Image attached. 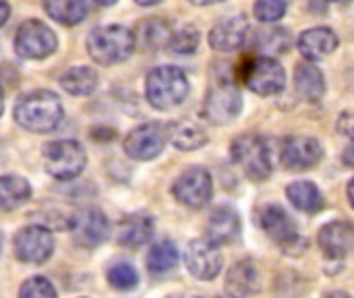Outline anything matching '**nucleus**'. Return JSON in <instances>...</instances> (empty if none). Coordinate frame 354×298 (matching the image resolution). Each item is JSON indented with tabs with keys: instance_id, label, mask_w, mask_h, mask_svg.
Here are the masks:
<instances>
[{
	"instance_id": "f257e3e1",
	"label": "nucleus",
	"mask_w": 354,
	"mask_h": 298,
	"mask_svg": "<svg viewBox=\"0 0 354 298\" xmlns=\"http://www.w3.org/2000/svg\"><path fill=\"white\" fill-rule=\"evenodd\" d=\"M64 118L62 104L56 93L37 89L25 93L15 104V120L31 133H52Z\"/></svg>"
},
{
	"instance_id": "f03ea898",
	"label": "nucleus",
	"mask_w": 354,
	"mask_h": 298,
	"mask_svg": "<svg viewBox=\"0 0 354 298\" xmlns=\"http://www.w3.org/2000/svg\"><path fill=\"white\" fill-rule=\"evenodd\" d=\"M145 95L158 110H172L189 95V79L178 66H158L145 79Z\"/></svg>"
},
{
	"instance_id": "7ed1b4c3",
	"label": "nucleus",
	"mask_w": 354,
	"mask_h": 298,
	"mask_svg": "<svg viewBox=\"0 0 354 298\" xmlns=\"http://www.w3.org/2000/svg\"><path fill=\"white\" fill-rule=\"evenodd\" d=\"M87 52L97 64H118L135 52V37L122 25L95 27L87 35Z\"/></svg>"
},
{
	"instance_id": "20e7f679",
	"label": "nucleus",
	"mask_w": 354,
	"mask_h": 298,
	"mask_svg": "<svg viewBox=\"0 0 354 298\" xmlns=\"http://www.w3.org/2000/svg\"><path fill=\"white\" fill-rule=\"evenodd\" d=\"M230 156H232V162L253 183H261V180L270 178L272 158H270V149H268V143L263 141V137L253 135V133L236 137L230 145Z\"/></svg>"
},
{
	"instance_id": "39448f33",
	"label": "nucleus",
	"mask_w": 354,
	"mask_h": 298,
	"mask_svg": "<svg viewBox=\"0 0 354 298\" xmlns=\"http://www.w3.org/2000/svg\"><path fill=\"white\" fill-rule=\"evenodd\" d=\"M44 168L50 176L58 180H71L79 176L87 164L85 149L79 141L73 139H62V141H52L44 147L41 153Z\"/></svg>"
},
{
	"instance_id": "423d86ee",
	"label": "nucleus",
	"mask_w": 354,
	"mask_h": 298,
	"mask_svg": "<svg viewBox=\"0 0 354 298\" xmlns=\"http://www.w3.org/2000/svg\"><path fill=\"white\" fill-rule=\"evenodd\" d=\"M236 79H241L257 95H276L284 89L286 73L276 58L259 56L255 60H245V64L236 71Z\"/></svg>"
},
{
	"instance_id": "0eeeda50",
	"label": "nucleus",
	"mask_w": 354,
	"mask_h": 298,
	"mask_svg": "<svg viewBox=\"0 0 354 298\" xmlns=\"http://www.w3.org/2000/svg\"><path fill=\"white\" fill-rule=\"evenodd\" d=\"M58 48V39L54 35V31L41 23V21H25L15 37V50L19 56L29 58V60H41L48 58L50 54H54Z\"/></svg>"
},
{
	"instance_id": "6e6552de",
	"label": "nucleus",
	"mask_w": 354,
	"mask_h": 298,
	"mask_svg": "<svg viewBox=\"0 0 354 298\" xmlns=\"http://www.w3.org/2000/svg\"><path fill=\"white\" fill-rule=\"evenodd\" d=\"M15 257L27 266H41L54 253V236L44 226H25L12 239Z\"/></svg>"
},
{
	"instance_id": "1a4fd4ad",
	"label": "nucleus",
	"mask_w": 354,
	"mask_h": 298,
	"mask_svg": "<svg viewBox=\"0 0 354 298\" xmlns=\"http://www.w3.org/2000/svg\"><path fill=\"white\" fill-rule=\"evenodd\" d=\"M172 195L187 207H193V209L205 207L214 195L212 174L201 166L187 168L172 185Z\"/></svg>"
},
{
	"instance_id": "9d476101",
	"label": "nucleus",
	"mask_w": 354,
	"mask_h": 298,
	"mask_svg": "<svg viewBox=\"0 0 354 298\" xmlns=\"http://www.w3.org/2000/svg\"><path fill=\"white\" fill-rule=\"evenodd\" d=\"M243 108V97L232 83H218L209 89L203 102V116L207 122L222 127L232 122Z\"/></svg>"
},
{
	"instance_id": "9b49d317",
	"label": "nucleus",
	"mask_w": 354,
	"mask_h": 298,
	"mask_svg": "<svg viewBox=\"0 0 354 298\" xmlns=\"http://www.w3.org/2000/svg\"><path fill=\"white\" fill-rule=\"evenodd\" d=\"M166 147V127L160 122H145L133 129L124 139V153L137 162H149Z\"/></svg>"
},
{
	"instance_id": "f8f14e48",
	"label": "nucleus",
	"mask_w": 354,
	"mask_h": 298,
	"mask_svg": "<svg viewBox=\"0 0 354 298\" xmlns=\"http://www.w3.org/2000/svg\"><path fill=\"white\" fill-rule=\"evenodd\" d=\"M71 232L77 245L85 249H93L108 239L110 224L102 209L85 207L71 216Z\"/></svg>"
},
{
	"instance_id": "ddd939ff",
	"label": "nucleus",
	"mask_w": 354,
	"mask_h": 298,
	"mask_svg": "<svg viewBox=\"0 0 354 298\" xmlns=\"http://www.w3.org/2000/svg\"><path fill=\"white\" fill-rule=\"evenodd\" d=\"M185 266L191 276L197 280H214L222 272V253L218 245H214L207 239L191 241L185 251Z\"/></svg>"
},
{
	"instance_id": "4468645a",
	"label": "nucleus",
	"mask_w": 354,
	"mask_h": 298,
	"mask_svg": "<svg viewBox=\"0 0 354 298\" xmlns=\"http://www.w3.org/2000/svg\"><path fill=\"white\" fill-rule=\"evenodd\" d=\"M324 147L313 137H290L282 147V164L290 170H307L319 164Z\"/></svg>"
},
{
	"instance_id": "2eb2a0df",
	"label": "nucleus",
	"mask_w": 354,
	"mask_h": 298,
	"mask_svg": "<svg viewBox=\"0 0 354 298\" xmlns=\"http://www.w3.org/2000/svg\"><path fill=\"white\" fill-rule=\"evenodd\" d=\"M259 224H261L263 232L272 241H276L278 245H282L284 249L295 247V243L301 241L299 234H297L295 220L280 205H266L261 209V214H259Z\"/></svg>"
},
{
	"instance_id": "dca6fc26",
	"label": "nucleus",
	"mask_w": 354,
	"mask_h": 298,
	"mask_svg": "<svg viewBox=\"0 0 354 298\" xmlns=\"http://www.w3.org/2000/svg\"><path fill=\"white\" fill-rule=\"evenodd\" d=\"M249 35V21L245 15H234L222 23H218L209 31V46L218 52H234L243 48Z\"/></svg>"
},
{
	"instance_id": "f3484780",
	"label": "nucleus",
	"mask_w": 354,
	"mask_h": 298,
	"mask_svg": "<svg viewBox=\"0 0 354 298\" xmlns=\"http://www.w3.org/2000/svg\"><path fill=\"white\" fill-rule=\"evenodd\" d=\"M354 245V228L348 222H332L319 230V247L330 259H344Z\"/></svg>"
},
{
	"instance_id": "a211bd4d",
	"label": "nucleus",
	"mask_w": 354,
	"mask_h": 298,
	"mask_svg": "<svg viewBox=\"0 0 354 298\" xmlns=\"http://www.w3.org/2000/svg\"><path fill=\"white\" fill-rule=\"evenodd\" d=\"M153 232H156V224L149 216L131 214L124 220H120L116 230V241L124 249H139L153 239Z\"/></svg>"
},
{
	"instance_id": "6ab92c4d",
	"label": "nucleus",
	"mask_w": 354,
	"mask_h": 298,
	"mask_svg": "<svg viewBox=\"0 0 354 298\" xmlns=\"http://www.w3.org/2000/svg\"><path fill=\"white\" fill-rule=\"evenodd\" d=\"M226 288L232 297L236 298L257 295L261 290V274H259L257 266L251 259L236 261L226 276Z\"/></svg>"
},
{
	"instance_id": "aec40b11",
	"label": "nucleus",
	"mask_w": 354,
	"mask_h": 298,
	"mask_svg": "<svg viewBox=\"0 0 354 298\" xmlns=\"http://www.w3.org/2000/svg\"><path fill=\"white\" fill-rule=\"evenodd\" d=\"M338 35L330 27H313L303 31L299 37V50L309 62L330 56L338 48Z\"/></svg>"
},
{
	"instance_id": "412c9836",
	"label": "nucleus",
	"mask_w": 354,
	"mask_h": 298,
	"mask_svg": "<svg viewBox=\"0 0 354 298\" xmlns=\"http://www.w3.org/2000/svg\"><path fill=\"white\" fill-rule=\"evenodd\" d=\"M205 232H207V241H212L214 245L232 243L239 236V232H241L239 214L232 207H228V205L216 207L212 212L209 220H207Z\"/></svg>"
},
{
	"instance_id": "4be33fe9",
	"label": "nucleus",
	"mask_w": 354,
	"mask_h": 298,
	"mask_svg": "<svg viewBox=\"0 0 354 298\" xmlns=\"http://www.w3.org/2000/svg\"><path fill=\"white\" fill-rule=\"evenodd\" d=\"M170 33H172V27L168 21L151 17V19H143L137 23V33H133V37H135V46L139 44L143 50L156 52L168 46Z\"/></svg>"
},
{
	"instance_id": "5701e85b",
	"label": "nucleus",
	"mask_w": 354,
	"mask_h": 298,
	"mask_svg": "<svg viewBox=\"0 0 354 298\" xmlns=\"http://www.w3.org/2000/svg\"><path fill=\"white\" fill-rule=\"evenodd\" d=\"M295 87L303 100L315 104L326 93L324 73L313 62H301V64H297V71H295Z\"/></svg>"
},
{
	"instance_id": "b1692460",
	"label": "nucleus",
	"mask_w": 354,
	"mask_h": 298,
	"mask_svg": "<svg viewBox=\"0 0 354 298\" xmlns=\"http://www.w3.org/2000/svg\"><path fill=\"white\" fill-rule=\"evenodd\" d=\"M166 135L170 137L172 145L183 151H195L207 143L203 127H199L195 120H176L166 129Z\"/></svg>"
},
{
	"instance_id": "393cba45",
	"label": "nucleus",
	"mask_w": 354,
	"mask_h": 298,
	"mask_svg": "<svg viewBox=\"0 0 354 298\" xmlns=\"http://www.w3.org/2000/svg\"><path fill=\"white\" fill-rule=\"evenodd\" d=\"M290 203L305 214H317L324 209V195L311 180H297L286 189Z\"/></svg>"
},
{
	"instance_id": "a878e982",
	"label": "nucleus",
	"mask_w": 354,
	"mask_h": 298,
	"mask_svg": "<svg viewBox=\"0 0 354 298\" xmlns=\"http://www.w3.org/2000/svg\"><path fill=\"white\" fill-rule=\"evenodd\" d=\"M290 48V33L282 27H266L257 29L253 35V50L261 56H278Z\"/></svg>"
},
{
	"instance_id": "bb28decb",
	"label": "nucleus",
	"mask_w": 354,
	"mask_h": 298,
	"mask_svg": "<svg viewBox=\"0 0 354 298\" xmlns=\"http://www.w3.org/2000/svg\"><path fill=\"white\" fill-rule=\"evenodd\" d=\"M31 197V185L21 176H0V212H12Z\"/></svg>"
},
{
	"instance_id": "cd10ccee",
	"label": "nucleus",
	"mask_w": 354,
	"mask_h": 298,
	"mask_svg": "<svg viewBox=\"0 0 354 298\" xmlns=\"http://www.w3.org/2000/svg\"><path fill=\"white\" fill-rule=\"evenodd\" d=\"M46 12L60 25H79L87 17V0H44Z\"/></svg>"
},
{
	"instance_id": "c85d7f7f",
	"label": "nucleus",
	"mask_w": 354,
	"mask_h": 298,
	"mask_svg": "<svg viewBox=\"0 0 354 298\" xmlns=\"http://www.w3.org/2000/svg\"><path fill=\"white\" fill-rule=\"evenodd\" d=\"M60 85L71 95H89L97 87V73L91 66H73L60 77Z\"/></svg>"
},
{
	"instance_id": "c756f323",
	"label": "nucleus",
	"mask_w": 354,
	"mask_h": 298,
	"mask_svg": "<svg viewBox=\"0 0 354 298\" xmlns=\"http://www.w3.org/2000/svg\"><path fill=\"white\" fill-rule=\"evenodd\" d=\"M176 263H178V249L172 241H160L147 253V268L151 274L170 272Z\"/></svg>"
},
{
	"instance_id": "7c9ffc66",
	"label": "nucleus",
	"mask_w": 354,
	"mask_h": 298,
	"mask_svg": "<svg viewBox=\"0 0 354 298\" xmlns=\"http://www.w3.org/2000/svg\"><path fill=\"white\" fill-rule=\"evenodd\" d=\"M108 276V282L114 290H120V292H129L133 288H137L139 284V274L137 270L127 263V261H118V263H112L106 272Z\"/></svg>"
},
{
	"instance_id": "2f4dec72",
	"label": "nucleus",
	"mask_w": 354,
	"mask_h": 298,
	"mask_svg": "<svg viewBox=\"0 0 354 298\" xmlns=\"http://www.w3.org/2000/svg\"><path fill=\"white\" fill-rule=\"evenodd\" d=\"M199 41H201V35H199L197 27L185 25L178 31H172L170 33L168 48L174 50V52H178V54H193L197 50Z\"/></svg>"
},
{
	"instance_id": "473e14b6",
	"label": "nucleus",
	"mask_w": 354,
	"mask_h": 298,
	"mask_svg": "<svg viewBox=\"0 0 354 298\" xmlns=\"http://www.w3.org/2000/svg\"><path fill=\"white\" fill-rule=\"evenodd\" d=\"M288 8V0H257L253 6L255 19L261 23H274L284 17Z\"/></svg>"
},
{
	"instance_id": "72a5a7b5",
	"label": "nucleus",
	"mask_w": 354,
	"mask_h": 298,
	"mask_svg": "<svg viewBox=\"0 0 354 298\" xmlns=\"http://www.w3.org/2000/svg\"><path fill=\"white\" fill-rule=\"evenodd\" d=\"M19 298H58L56 297V288L52 286V282L48 278L35 276L23 282V286L19 288Z\"/></svg>"
},
{
	"instance_id": "f704fd0d",
	"label": "nucleus",
	"mask_w": 354,
	"mask_h": 298,
	"mask_svg": "<svg viewBox=\"0 0 354 298\" xmlns=\"http://www.w3.org/2000/svg\"><path fill=\"white\" fill-rule=\"evenodd\" d=\"M338 133H342L346 137H353V116H351V112H342L338 116Z\"/></svg>"
},
{
	"instance_id": "c9c22d12",
	"label": "nucleus",
	"mask_w": 354,
	"mask_h": 298,
	"mask_svg": "<svg viewBox=\"0 0 354 298\" xmlns=\"http://www.w3.org/2000/svg\"><path fill=\"white\" fill-rule=\"evenodd\" d=\"M8 15H10V6H8V2L0 0V27L8 21Z\"/></svg>"
},
{
	"instance_id": "e433bc0d",
	"label": "nucleus",
	"mask_w": 354,
	"mask_h": 298,
	"mask_svg": "<svg viewBox=\"0 0 354 298\" xmlns=\"http://www.w3.org/2000/svg\"><path fill=\"white\" fill-rule=\"evenodd\" d=\"M344 164H346L348 168H353V145H348V147H346V156H344Z\"/></svg>"
},
{
	"instance_id": "4c0bfd02",
	"label": "nucleus",
	"mask_w": 354,
	"mask_h": 298,
	"mask_svg": "<svg viewBox=\"0 0 354 298\" xmlns=\"http://www.w3.org/2000/svg\"><path fill=\"white\" fill-rule=\"evenodd\" d=\"M193 4L197 6H209V4H218V2H224V0H191Z\"/></svg>"
},
{
	"instance_id": "58836bf2",
	"label": "nucleus",
	"mask_w": 354,
	"mask_h": 298,
	"mask_svg": "<svg viewBox=\"0 0 354 298\" xmlns=\"http://www.w3.org/2000/svg\"><path fill=\"white\" fill-rule=\"evenodd\" d=\"M137 4H141V6H153V4H158V2H162V0H135Z\"/></svg>"
},
{
	"instance_id": "ea45409f",
	"label": "nucleus",
	"mask_w": 354,
	"mask_h": 298,
	"mask_svg": "<svg viewBox=\"0 0 354 298\" xmlns=\"http://www.w3.org/2000/svg\"><path fill=\"white\" fill-rule=\"evenodd\" d=\"M348 203L354 205V199H353V180L348 183Z\"/></svg>"
},
{
	"instance_id": "a19ab883",
	"label": "nucleus",
	"mask_w": 354,
	"mask_h": 298,
	"mask_svg": "<svg viewBox=\"0 0 354 298\" xmlns=\"http://www.w3.org/2000/svg\"><path fill=\"white\" fill-rule=\"evenodd\" d=\"M170 298H201V297H197V295H187V292H180V295H174V297H170Z\"/></svg>"
},
{
	"instance_id": "79ce46f5",
	"label": "nucleus",
	"mask_w": 354,
	"mask_h": 298,
	"mask_svg": "<svg viewBox=\"0 0 354 298\" xmlns=\"http://www.w3.org/2000/svg\"><path fill=\"white\" fill-rule=\"evenodd\" d=\"M2 112H4V91L0 87V116H2Z\"/></svg>"
},
{
	"instance_id": "37998d69",
	"label": "nucleus",
	"mask_w": 354,
	"mask_h": 298,
	"mask_svg": "<svg viewBox=\"0 0 354 298\" xmlns=\"http://www.w3.org/2000/svg\"><path fill=\"white\" fill-rule=\"evenodd\" d=\"M95 2H97V4H102V6H112L116 0H95Z\"/></svg>"
},
{
	"instance_id": "c03bdc74",
	"label": "nucleus",
	"mask_w": 354,
	"mask_h": 298,
	"mask_svg": "<svg viewBox=\"0 0 354 298\" xmlns=\"http://www.w3.org/2000/svg\"><path fill=\"white\" fill-rule=\"evenodd\" d=\"M328 298H351L346 292H334V295H330Z\"/></svg>"
},
{
	"instance_id": "a18cd8bd",
	"label": "nucleus",
	"mask_w": 354,
	"mask_h": 298,
	"mask_svg": "<svg viewBox=\"0 0 354 298\" xmlns=\"http://www.w3.org/2000/svg\"><path fill=\"white\" fill-rule=\"evenodd\" d=\"M216 298H236V297H232V295H228V297H216Z\"/></svg>"
},
{
	"instance_id": "49530a36",
	"label": "nucleus",
	"mask_w": 354,
	"mask_h": 298,
	"mask_svg": "<svg viewBox=\"0 0 354 298\" xmlns=\"http://www.w3.org/2000/svg\"><path fill=\"white\" fill-rule=\"evenodd\" d=\"M328 2H336V0H328Z\"/></svg>"
}]
</instances>
